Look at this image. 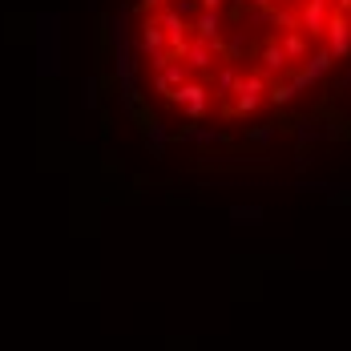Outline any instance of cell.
Wrapping results in <instances>:
<instances>
[{
	"label": "cell",
	"instance_id": "1",
	"mask_svg": "<svg viewBox=\"0 0 351 351\" xmlns=\"http://www.w3.org/2000/svg\"><path fill=\"white\" fill-rule=\"evenodd\" d=\"M121 65L154 125L275 134L351 85V0H125Z\"/></svg>",
	"mask_w": 351,
	"mask_h": 351
}]
</instances>
